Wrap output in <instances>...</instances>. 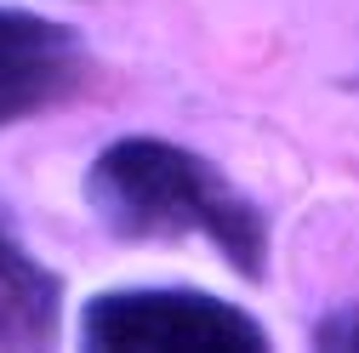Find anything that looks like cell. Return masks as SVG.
Masks as SVG:
<instances>
[{
	"instance_id": "1",
	"label": "cell",
	"mask_w": 359,
	"mask_h": 353,
	"mask_svg": "<svg viewBox=\"0 0 359 353\" xmlns=\"http://www.w3.org/2000/svg\"><path fill=\"white\" fill-rule=\"evenodd\" d=\"M86 200L120 240H205L234 274L262 279V211L222 183V171L165 137H120L86 171Z\"/></svg>"
},
{
	"instance_id": "2",
	"label": "cell",
	"mask_w": 359,
	"mask_h": 353,
	"mask_svg": "<svg viewBox=\"0 0 359 353\" xmlns=\"http://www.w3.org/2000/svg\"><path fill=\"white\" fill-rule=\"evenodd\" d=\"M80 342L103 353H262L268 331L205 291H103L80 314Z\"/></svg>"
},
{
	"instance_id": "3",
	"label": "cell",
	"mask_w": 359,
	"mask_h": 353,
	"mask_svg": "<svg viewBox=\"0 0 359 353\" xmlns=\"http://www.w3.org/2000/svg\"><path fill=\"white\" fill-rule=\"evenodd\" d=\"M80 74L86 52L63 23L0 6V125L74 97Z\"/></svg>"
},
{
	"instance_id": "4",
	"label": "cell",
	"mask_w": 359,
	"mask_h": 353,
	"mask_svg": "<svg viewBox=\"0 0 359 353\" xmlns=\"http://www.w3.org/2000/svg\"><path fill=\"white\" fill-rule=\"evenodd\" d=\"M63 285L0 228V347H40L57 336Z\"/></svg>"
},
{
	"instance_id": "5",
	"label": "cell",
	"mask_w": 359,
	"mask_h": 353,
	"mask_svg": "<svg viewBox=\"0 0 359 353\" xmlns=\"http://www.w3.org/2000/svg\"><path fill=\"white\" fill-rule=\"evenodd\" d=\"M313 347H337V353H359V302L337 307L313 325Z\"/></svg>"
}]
</instances>
